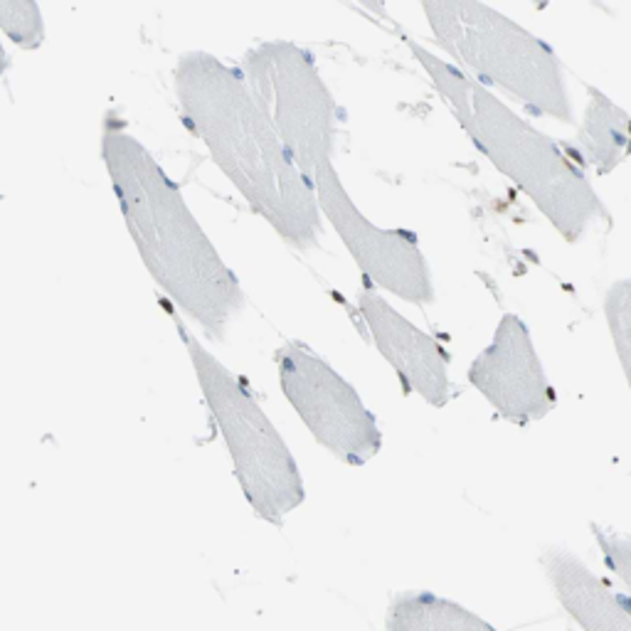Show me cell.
Masks as SVG:
<instances>
[{
  "instance_id": "5bb4252c",
  "label": "cell",
  "mask_w": 631,
  "mask_h": 631,
  "mask_svg": "<svg viewBox=\"0 0 631 631\" xmlns=\"http://www.w3.org/2000/svg\"><path fill=\"white\" fill-rule=\"evenodd\" d=\"M0 30L13 45L22 50H37L45 42L39 5L30 0H0Z\"/></svg>"
},
{
  "instance_id": "6da1fadb",
  "label": "cell",
  "mask_w": 631,
  "mask_h": 631,
  "mask_svg": "<svg viewBox=\"0 0 631 631\" xmlns=\"http://www.w3.org/2000/svg\"><path fill=\"white\" fill-rule=\"evenodd\" d=\"M173 77L185 126L249 207L293 249L316 247L323 232L316 192L276 138L242 72L210 52H185Z\"/></svg>"
},
{
  "instance_id": "8fae6325",
  "label": "cell",
  "mask_w": 631,
  "mask_h": 631,
  "mask_svg": "<svg viewBox=\"0 0 631 631\" xmlns=\"http://www.w3.org/2000/svg\"><path fill=\"white\" fill-rule=\"evenodd\" d=\"M587 96L582 123L565 153L579 168L590 165L597 175H609L631 158V116L594 87H587Z\"/></svg>"
},
{
  "instance_id": "30bf717a",
  "label": "cell",
  "mask_w": 631,
  "mask_h": 631,
  "mask_svg": "<svg viewBox=\"0 0 631 631\" xmlns=\"http://www.w3.org/2000/svg\"><path fill=\"white\" fill-rule=\"evenodd\" d=\"M358 311L370 341L380 350L392 370L397 372L402 387L429 402L444 407L451 395L449 385V353L444 345L407 321L397 308L377 293V288L365 284L358 293Z\"/></svg>"
},
{
  "instance_id": "52a82bcc",
  "label": "cell",
  "mask_w": 631,
  "mask_h": 631,
  "mask_svg": "<svg viewBox=\"0 0 631 631\" xmlns=\"http://www.w3.org/2000/svg\"><path fill=\"white\" fill-rule=\"evenodd\" d=\"M284 397L313 439L350 466L372 461L383 449V432L355 387L304 343L288 341L276 350Z\"/></svg>"
},
{
  "instance_id": "7c38bea8",
  "label": "cell",
  "mask_w": 631,
  "mask_h": 631,
  "mask_svg": "<svg viewBox=\"0 0 631 631\" xmlns=\"http://www.w3.org/2000/svg\"><path fill=\"white\" fill-rule=\"evenodd\" d=\"M383 631H500L461 602L429 590L397 592L385 612Z\"/></svg>"
},
{
  "instance_id": "3957f363",
  "label": "cell",
  "mask_w": 631,
  "mask_h": 631,
  "mask_svg": "<svg viewBox=\"0 0 631 631\" xmlns=\"http://www.w3.org/2000/svg\"><path fill=\"white\" fill-rule=\"evenodd\" d=\"M397 35L478 153L516 183L567 242H579L597 220H609L590 178L560 143L537 131L464 69L429 52L409 32L397 27Z\"/></svg>"
},
{
  "instance_id": "277c9868",
  "label": "cell",
  "mask_w": 631,
  "mask_h": 631,
  "mask_svg": "<svg viewBox=\"0 0 631 631\" xmlns=\"http://www.w3.org/2000/svg\"><path fill=\"white\" fill-rule=\"evenodd\" d=\"M434 42L466 74L496 87L530 114L572 123V101L555 50L491 5L471 0L422 3Z\"/></svg>"
},
{
  "instance_id": "5b68a950",
  "label": "cell",
  "mask_w": 631,
  "mask_h": 631,
  "mask_svg": "<svg viewBox=\"0 0 631 631\" xmlns=\"http://www.w3.org/2000/svg\"><path fill=\"white\" fill-rule=\"evenodd\" d=\"M165 308L183 338L212 419L227 444L242 493L262 520L281 525L306 500L299 464L244 380L220 363L171 306Z\"/></svg>"
},
{
  "instance_id": "7a4b0ae2",
  "label": "cell",
  "mask_w": 631,
  "mask_h": 631,
  "mask_svg": "<svg viewBox=\"0 0 631 631\" xmlns=\"http://www.w3.org/2000/svg\"><path fill=\"white\" fill-rule=\"evenodd\" d=\"M101 158L148 274L210 338L222 341L244 308V291L192 217L180 188L116 114L104 118Z\"/></svg>"
},
{
  "instance_id": "4fadbf2b",
  "label": "cell",
  "mask_w": 631,
  "mask_h": 631,
  "mask_svg": "<svg viewBox=\"0 0 631 631\" xmlns=\"http://www.w3.org/2000/svg\"><path fill=\"white\" fill-rule=\"evenodd\" d=\"M604 316L619 365L631 390V276L614 281L604 296Z\"/></svg>"
},
{
  "instance_id": "8992f818",
  "label": "cell",
  "mask_w": 631,
  "mask_h": 631,
  "mask_svg": "<svg viewBox=\"0 0 631 631\" xmlns=\"http://www.w3.org/2000/svg\"><path fill=\"white\" fill-rule=\"evenodd\" d=\"M242 77L288 158L311 183L333 160L338 104L306 47L274 39L244 52Z\"/></svg>"
},
{
  "instance_id": "ba28073f",
  "label": "cell",
  "mask_w": 631,
  "mask_h": 631,
  "mask_svg": "<svg viewBox=\"0 0 631 631\" xmlns=\"http://www.w3.org/2000/svg\"><path fill=\"white\" fill-rule=\"evenodd\" d=\"M321 217L341 237L365 284L385 288L407 304L427 306L434 301V284L419 242L407 230H385L372 225L348 195L333 160L323 163L311 178Z\"/></svg>"
},
{
  "instance_id": "9c48e42d",
  "label": "cell",
  "mask_w": 631,
  "mask_h": 631,
  "mask_svg": "<svg viewBox=\"0 0 631 631\" xmlns=\"http://www.w3.org/2000/svg\"><path fill=\"white\" fill-rule=\"evenodd\" d=\"M469 383L503 419L523 427L548 417L557 404L530 330L516 313H506L498 321L493 341L469 367Z\"/></svg>"
},
{
  "instance_id": "9a60e30c",
  "label": "cell",
  "mask_w": 631,
  "mask_h": 631,
  "mask_svg": "<svg viewBox=\"0 0 631 631\" xmlns=\"http://www.w3.org/2000/svg\"><path fill=\"white\" fill-rule=\"evenodd\" d=\"M5 69H8V55H5V47L0 42V77L5 74Z\"/></svg>"
}]
</instances>
